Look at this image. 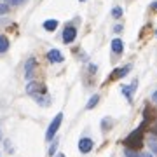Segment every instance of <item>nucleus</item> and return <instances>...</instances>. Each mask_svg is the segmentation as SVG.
I'll return each mask as SVG.
<instances>
[{
    "instance_id": "f257e3e1",
    "label": "nucleus",
    "mask_w": 157,
    "mask_h": 157,
    "mask_svg": "<svg viewBox=\"0 0 157 157\" xmlns=\"http://www.w3.org/2000/svg\"><path fill=\"white\" fill-rule=\"evenodd\" d=\"M63 122V113H56V117L52 119V122L49 124V128H47V133H45V140L51 141L52 138H54V135L58 133V129H59V126H61Z\"/></svg>"
},
{
    "instance_id": "f03ea898",
    "label": "nucleus",
    "mask_w": 157,
    "mask_h": 157,
    "mask_svg": "<svg viewBox=\"0 0 157 157\" xmlns=\"http://www.w3.org/2000/svg\"><path fill=\"white\" fill-rule=\"evenodd\" d=\"M93 147H94V141L91 140V138H80L78 140V150L82 152V154H89L93 150Z\"/></svg>"
},
{
    "instance_id": "7ed1b4c3",
    "label": "nucleus",
    "mask_w": 157,
    "mask_h": 157,
    "mask_svg": "<svg viewBox=\"0 0 157 157\" xmlns=\"http://www.w3.org/2000/svg\"><path fill=\"white\" fill-rule=\"evenodd\" d=\"M26 93L32 94V96H39V94H42V93H45V89H44V86L39 84V82H30V84L26 86Z\"/></svg>"
},
{
    "instance_id": "20e7f679",
    "label": "nucleus",
    "mask_w": 157,
    "mask_h": 157,
    "mask_svg": "<svg viewBox=\"0 0 157 157\" xmlns=\"http://www.w3.org/2000/svg\"><path fill=\"white\" fill-rule=\"evenodd\" d=\"M75 37H77V30L73 28V26H67L65 32H63V42L65 44H70V42L75 40Z\"/></svg>"
},
{
    "instance_id": "39448f33",
    "label": "nucleus",
    "mask_w": 157,
    "mask_h": 157,
    "mask_svg": "<svg viewBox=\"0 0 157 157\" xmlns=\"http://www.w3.org/2000/svg\"><path fill=\"white\" fill-rule=\"evenodd\" d=\"M35 67H37V61H35L33 58H30L28 61H26V65H25V78H26V80L32 78V75H33V72H35Z\"/></svg>"
},
{
    "instance_id": "423d86ee",
    "label": "nucleus",
    "mask_w": 157,
    "mask_h": 157,
    "mask_svg": "<svg viewBox=\"0 0 157 157\" xmlns=\"http://www.w3.org/2000/svg\"><path fill=\"white\" fill-rule=\"evenodd\" d=\"M47 59H49L51 63H61L65 58H63V54L58 49H51L49 52H47Z\"/></svg>"
},
{
    "instance_id": "0eeeda50",
    "label": "nucleus",
    "mask_w": 157,
    "mask_h": 157,
    "mask_svg": "<svg viewBox=\"0 0 157 157\" xmlns=\"http://www.w3.org/2000/svg\"><path fill=\"white\" fill-rule=\"evenodd\" d=\"M133 91H136V80L131 86H122V87H121V93H122L129 101L133 100Z\"/></svg>"
},
{
    "instance_id": "6e6552de",
    "label": "nucleus",
    "mask_w": 157,
    "mask_h": 157,
    "mask_svg": "<svg viewBox=\"0 0 157 157\" xmlns=\"http://www.w3.org/2000/svg\"><path fill=\"white\" fill-rule=\"evenodd\" d=\"M112 51L115 52V54H121L124 51V42L121 39H113L112 40Z\"/></svg>"
},
{
    "instance_id": "1a4fd4ad",
    "label": "nucleus",
    "mask_w": 157,
    "mask_h": 157,
    "mask_svg": "<svg viewBox=\"0 0 157 157\" xmlns=\"http://www.w3.org/2000/svg\"><path fill=\"white\" fill-rule=\"evenodd\" d=\"M126 157H154L152 154H145V152H138V150H131V148H126Z\"/></svg>"
},
{
    "instance_id": "9d476101",
    "label": "nucleus",
    "mask_w": 157,
    "mask_h": 157,
    "mask_svg": "<svg viewBox=\"0 0 157 157\" xmlns=\"http://www.w3.org/2000/svg\"><path fill=\"white\" fill-rule=\"evenodd\" d=\"M33 98L37 100L39 105H42V107H47V105H49V101H51V98H49L47 93H42V94H39V96H33Z\"/></svg>"
},
{
    "instance_id": "9b49d317",
    "label": "nucleus",
    "mask_w": 157,
    "mask_h": 157,
    "mask_svg": "<svg viewBox=\"0 0 157 157\" xmlns=\"http://www.w3.org/2000/svg\"><path fill=\"white\" fill-rule=\"evenodd\" d=\"M44 28L47 30V32H54V30L58 28V21L56 19H47V21L44 23Z\"/></svg>"
},
{
    "instance_id": "f8f14e48",
    "label": "nucleus",
    "mask_w": 157,
    "mask_h": 157,
    "mask_svg": "<svg viewBox=\"0 0 157 157\" xmlns=\"http://www.w3.org/2000/svg\"><path fill=\"white\" fill-rule=\"evenodd\" d=\"M9 49V39L6 35H0V52H6Z\"/></svg>"
},
{
    "instance_id": "ddd939ff",
    "label": "nucleus",
    "mask_w": 157,
    "mask_h": 157,
    "mask_svg": "<svg viewBox=\"0 0 157 157\" xmlns=\"http://www.w3.org/2000/svg\"><path fill=\"white\" fill-rule=\"evenodd\" d=\"M129 70H131V67L117 68V70H115V72H113V77H115V78H117V77H124V75H126V73L129 72Z\"/></svg>"
},
{
    "instance_id": "4468645a",
    "label": "nucleus",
    "mask_w": 157,
    "mask_h": 157,
    "mask_svg": "<svg viewBox=\"0 0 157 157\" xmlns=\"http://www.w3.org/2000/svg\"><path fill=\"white\" fill-rule=\"evenodd\" d=\"M98 101H100V96H98V94H94V96H93V98L89 100V103L86 105V108H87V110H91L93 107H96V105H98Z\"/></svg>"
},
{
    "instance_id": "2eb2a0df",
    "label": "nucleus",
    "mask_w": 157,
    "mask_h": 157,
    "mask_svg": "<svg viewBox=\"0 0 157 157\" xmlns=\"http://www.w3.org/2000/svg\"><path fill=\"white\" fill-rule=\"evenodd\" d=\"M112 16L113 17H121L122 16V9H121V7H113L112 9Z\"/></svg>"
},
{
    "instance_id": "dca6fc26",
    "label": "nucleus",
    "mask_w": 157,
    "mask_h": 157,
    "mask_svg": "<svg viewBox=\"0 0 157 157\" xmlns=\"http://www.w3.org/2000/svg\"><path fill=\"white\" fill-rule=\"evenodd\" d=\"M56 148H58V140H54V141H52V145H51V148H49V155L51 157L56 154Z\"/></svg>"
},
{
    "instance_id": "f3484780",
    "label": "nucleus",
    "mask_w": 157,
    "mask_h": 157,
    "mask_svg": "<svg viewBox=\"0 0 157 157\" xmlns=\"http://www.w3.org/2000/svg\"><path fill=\"white\" fill-rule=\"evenodd\" d=\"M26 0H6L7 6H19V4H25Z\"/></svg>"
},
{
    "instance_id": "a211bd4d",
    "label": "nucleus",
    "mask_w": 157,
    "mask_h": 157,
    "mask_svg": "<svg viewBox=\"0 0 157 157\" xmlns=\"http://www.w3.org/2000/svg\"><path fill=\"white\" fill-rule=\"evenodd\" d=\"M9 9H11V6H7V4H0V14L9 12Z\"/></svg>"
},
{
    "instance_id": "6ab92c4d",
    "label": "nucleus",
    "mask_w": 157,
    "mask_h": 157,
    "mask_svg": "<svg viewBox=\"0 0 157 157\" xmlns=\"http://www.w3.org/2000/svg\"><path fill=\"white\" fill-rule=\"evenodd\" d=\"M150 147H152V150H154V154L157 155V143H150Z\"/></svg>"
},
{
    "instance_id": "aec40b11",
    "label": "nucleus",
    "mask_w": 157,
    "mask_h": 157,
    "mask_svg": "<svg viewBox=\"0 0 157 157\" xmlns=\"http://www.w3.org/2000/svg\"><path fill=\"white\" fill-rule=\"evenodd\" d=\"M113 30H115V33H119V32H122V26H121V25H117Z\"/></svg>"
},
{
    "instance_id": "412c9836",
    "label": "nucleus",
    "mask_w": 157,
    "mask_h": 157,
    "mask_svg": "<svg viewBox=\"0 0 157 157\" xmlns=\"http://www.w3.org/2000/svg\"><path fill=\"white\" fill-rule=\"evenodd\" d=\"M54 157H67V155H65V154H56Z\"/></svg>"
},
{
    "instance_id": "4be33fe9",
    "label": "nucleus",
    "mask_w": 157,
    "mask_h": 157,
    "mask_svg": "<svg viewBox=\"0 0 157 157\" xmlns=\"http://www.w3.org/2000/svg\"><path fill=\"white\" fill-rule=\"evenodd\" d=\"M154 100L157 101V91H155V93H154Z\"/></svg>"
},
{
    "instance_id": "5701e85b",
    "label": "nucleus",
    "mask_w": 157,
    "mask_h": 157,
    "mask_svg": "<svg viewBox=\"0 0 157 157\" xmlns=\"http://www.w3.org/2000/svg\"><path fill=\"white\" fill-rule=\"evenodd\" d=\"M154 9H157V2H154Z\"/></svg>"
},
{
    "instance_id": "b1692460",
    "label": "nucleus",
    "mask_w": 157,
    "mask_h": 157,
    "mask_svg": "<svg viewBox=\"0 0 157 157\" xmlns=\"http://www.w3.org/2000/svg\"><path fill=\"white\" fill-rule=\"evenodd\" d=\"M0 140H2V131H0Z\"/></svg>"
},
{
    "instance_id": "393cba45",
    "label": "nucleus",
    "mask_w": 157,
    "mask_h": 157,
    "mask_svg": "<svg viewBox=\"0 0 157 157\" xmlns=\"http://www.w3.org/2000/svg\"><path fill=\"white\" fill-rule=\"evenodd\" d=\"M155 35H157V30H155Z\"/></svg>"
}]
</instances>
